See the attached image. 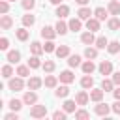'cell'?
<instances>
[{"label":"cell","instance_id":"1","mask_svg":"<svg viewBox=\"0 0 120 120\" xmlns=\"http://www.w3.org/2000/svg\"><path fill=\"white\" fill-rule=\"evenodd\" d=\"M22 79H24V77H21V75H17L15 79H8V88L13 90V92L22 90V88H24V81H22Z\"/></svg>","mask_w":120,"mask_h":120},{"label":"cell","instance_id":"2","mask_svg":"<svg viewBox=\"0 0 120 120\" xmlns=\"http://www.w3.org/2000/svg\"><path fill=\"white\" fill-rule=\"evenodd\" d=\"M30 116L32 118H45L47 116V105H34L30 109Z\"/></svg>","mask_w":120,"mask_h":120},{"label":"cell","instance_id":"3","mask_svg":"<svg viewBox=\"0 0 120 120\" xmlns=\"http://www.w3.org/2000/svg\"><path fill=\"white\" fill-rule=\"evenodd\" d=\"M98 69H99L101 75H111V73H112V64H111L109 60H103V62L98 66Z\"/></svg>","mask_w":120,"mask_h":120},{"label":"cell","instance_id":"4","mask_svg":"<svg viewBox=\"0 0 120 120\" xmlns=\"http://www.w3.org/2000/svg\"><path fill=\"white\" fill-rule=\"evenodd\" d=\"M103 94H105L103 88H92V90H90V99L96 101V103H99V101L103 99Z\"/></svg>","mask_w":120,"mask_h":120},{"label":"cell","instance_id":"5","mask_svg":"<svg viewBox=\"0 0 120 120\" xmlns=\"http://www.w3.org/2000/svg\"><path fill=\"white\" fill-rule=\"evenodd\" d=\"M22 101H24V105H36V101H38V94H36L34 90H30V92H26V94L22 96Z\"/></svg>","mask_w":120,"mask_h":120},{"label":"cell","instance_id":"6","mask_svg":"<svg viewBox=\"0 0 120 120\" xmlns=\"http://www.w3.org/2000/svg\"><path fill=\"white\" fill-rule=\"evenodd\" d=\"M109 111H111V107H109L107 103H101V101L94 107V112H96V114H99V116H107V114H109Z\"/></svg>","mask_w":120,"mask_h":120},{"label":"cell","instance_id":"7","mask_svg":"<svg viewBox=\"0 0 120 120\" xmlns=\"http://www.w3.org/2000/svg\"><path fill=\"white\" fill-rule=\"evenodd\" d=\"M56 34H58V32H56V28H52V26H43V28H41V36H43L45 39H54Z\"/></svg>","mask_w":120,"mask_h":120},{"label":"cell","instance_id":"8","mask_svg":"<svg viewBox=\"0 0 120 120\" xmlns=\"http://www.w3.org/2000/svg\"><path fill=\"white\" fill-rule=\"evenodd\" d=\"M81 68H82V73H84V75H92V73H94V69H96V64L88 58L86 62H82V64H81Z\"/></svg>","mask_w":120,"mask_h":120},{"label":"cell","instance_id":"9","mask_svg":"<svg viewBox=\"0 0 120 120\" xmlns=\"http://www.w3.org/2000/svg\"><path fill=\"white\" fill-rule=\"evenodd\" d=\"M77 17H79L81 21H88V19L92 17V11H90V8H86V6H81V9L77 11Z\"/></svg>","mask_w":120,"mask_h":120},{"label":"cell","instance_id":"10","mask_svg":"<svg viewBox=\"0 0 120 120\" xmlns=\"http://www.w3.org/2000/svg\"><path fill=\"white\" fill-rule=\"evenodd\" d=\"M0 26H2L4 30H9V28L13 26V19H11L9 15H6V13H4V15L0 17Z\"/></svg>","mask_w":120,"mask_h":120},{"label":"cell","instance_id":"11","mask_svg":"<svg viewBox=\"0 0 120 120\" xmlns=\"http://www.w3.org/2000/svg\"><path fill=\"white\" fill-rule=\"evenodd\" d=\"M73 81H75V75H73L69 69H66V71H62V73H60V82L69 84V82H73Z\"/></svg>","mask_w":120,"mask_h":120},{"label":"cell","instance_id":"12","mask_svg":"<svg viewBox=\"0 0 120 120\" xmlns=\"http://www.w3.org/2000/svg\"><path fill=\"white\" fill-rule=\"evenodd\" d=\"M41 84H43V81H41L39 77H30V79H28V82H26V86H28L30 90H38Z\"/></svg>","mask_w":120,"mask_h":120},{"label":"cell","instance_id":"13","mask_svg":"<svg viewBox=\"0 0 120 120\" xmlns=\"http://www.w3.org/2000/svg\"><path fill=\"white\" fill-rule=\"evenodd\" d=\"M54 96H56V98H68V96H69V86L64 82L62 86H58V88L54 90Z\"/></svg>","mask_w":120,"mask_h":120},{"label":"cell","instance_id":"14","mask_svg":"<svg viewBox=\"0 0 120 120\" xmlns=\"http://www.w3.org/2000/svg\"><path fill=\"white\" fill-rule=\"evenodd\" d=\"M68 26H69V30H71V32H79V30H81V26H82V22H81V19H79V17H77V19L73 17V19H69Z\"/></svg>","mask_w":120,"mask_h":120},{"label":"cell","instance_id":"15","mask_svg":"<svg viewBox=\"0 0 120 120\" xmlns=\"http://www.w3.org/2000/svg\"><path fill=\"white\" fill-rule=\"evenodd\" d=\"M86 28H88L90 32H96V30H99V19H96V17H90V19L86 21Z\"/></svg>","mask_w":120,"mask_h":120},{"label":"cell","instance_id":"16","mask_svg":"<svg viewBox=\"0 0 120 120\" xmlns=\"http://www.w3.org/2000/svg\"><path fill=\"white\" fill-rule=\"evenodd\" d=\"M81 41L84 43V45H92V43H96V38H94V32H84L82 36H81Z\"/></svg>","mask_w":120,"mask_h":120},{"label":"cell","instance_id":"17","mask_svg":"<svg viewBox=\"0 0 120 120\" xmlns=\"http://www.w3.org/2000/svg\"><path fill=\"white\" fill-rule=\"evenodd\" d=\"M30 52L39 56L41 52H45V49H43V45H41L39 41H32V43H30Z\"/></svg>","mask_w":120,"mask_h":120},{"label":"cell","instance_id":"18","mask_svg":"<svg viewBox=\"0 0 120 120\" xmlns=\"http://www.w3.org/2000/svg\"><path fill=\"white\" fill-rule=\"evenodd\" d=\"M54 54H56L58 58H68V56H69V47H68V45H60V47H56Z\"/></svg>","mask_w":120,"mask_h":120},{"label":"cell","instance_id":"19","mask_svg":"<svg viewBox=\"0 0 120 120\" xmlns=\"http://www.w3.org/2000/svg\"><path fill=\"white\" fill-rule=\"evenodd\" d=\"M88 99H90V94H86L84 90H81V92L75 96V101H77L79 105H86V103H88Z\"/></svg>","mask_w":120,"mask_h":120},{"label":"cell","instance_id":"20","mask_svg":"<svg viewBox=\"0 0 120 120\" xmlns=\"http://www.w3.org/2000/svg\"><path fill=\"white\" fill-rule=\"evenodd\" d=\"M107 9H109L111 15H120V2H118V0H111Z\"/></svg>","mask_w":120,"mask_h":120},{"label":"cell","instance_id":"21","mask_svg":"<svg viewBox=\"0 0 120 120\" xmlns=\"http://www.w3.org/2000/svg\"><path fill=\"white\" fill-rule=\"evenodd\" d=\"M28 66H30L32 69H38V68H41L43 64H41V60H39V56H38V54H32V56L28 58Z\"/></svg>","mask_w":120,"mask_h":120},{"label":"cell","instance_id":"22","mask_svg":"<svg viewBox=\"0 0 120 120\" xmlns=\"http://www.w3.org/2000/svg\"><path fill=\"white\" fill-rule=\"evenodd\" d=\"M54 28H56V32H58L60 36H64V34H68V30H69V26H68V24H66L64 21H60V19H58V22L54 24Z\"/></svg>","mask_w":120,"mask_h":120},{"label":"cell","instance_id":"23","mask_svg":"<svg viewBox=\"0 0 120 120\" xmlns=\"http://www.w3.org/2000/svg\"><path fill=\"white\" fill-rule=\"evenodd\" d=\"M43 84H45L47 88H56V84H58V79H56L54 75H47V77H45V81H43Z\"/></svg>","mask_w":120,"mask_h":120},{"label":"cell","instance_id":"24","mask_svg":"<svg viewBox=\"0 0 120 120\" xmlns=\"http://www.w3.org/2000/svg\"><path fill=\"white\" fill-rule=\"evenodd\" d=\"M77 105H79L77 101H71V99H66L62 107H64V111H66V112H75V109H77Z\"/></svg>","mask_w":120,"mask_h":120},{"label":"cell","instance_id":"25","mask_svg":"<svg viewBox=\"0 0 120 120\" xmlns=\"http://www.w3.org/2000/svg\"><path fill=\"white\" fill-rule=\"evenodd\" d=\"M56 15H58V19L68 17V15H69V8H68V6H64V4H60V6L56 8Z\"/></svg>","mask_w":120,"mask_h":120},{"label":"cell","instance_id":"26","mask_svg":"<svg viewBox=\"0 0 120 120\" xmlns=\"http://www.w3.org/2000/svg\"><path fill=\"white\" fill-rule=\"evenodd\" d=\"M107 13H109V9H105V8H96V9H94L96 19H99V21H105V19H107Z\"/></svg>","mask_w":120,"mask_h":120},{"label":"cell","instance_id":"27","mask_svg":"<svg viewBox=\"0 0 120 120\" xmlns=\"http://www.w3.org/2000/svg\"><path fill=\"white\" fill-rule=\"evenodd\" d=\"M19 60H21V52L19 51H9L8 52V62L9 64H17Z\"/></svg>","mask_w":120,"mask_h":120},{"label":"cell","instance_id":"28","mask_svg":"<svg viewBox=\"0 0 120 120\" xmlns=\"http://www.w3.org/2000/svg\"><path fill=\"white\" fill-rule=\"evenodd\" d=\"M68 64H69V68L81 66V56H79V54H69V56H68Z\"/></svg>","mask_w":120,"mask_h":120},{"label":"cell","instance_id":"29","mask_svg":"<svg viewBox=\"0 0 120 120\" xmlns=\"http://www.w3.org/2000/svg\"><path fill=\"white\" fill-rule=\"evenodd\" d=\"M81 86L86 88V90L92 88V86H94V79H92V75H84V77L81 79Z\"/></svg>","mask_w":120,"mask_h":120},{"label":"cell","instance_id":"30","mask_svg":"<svg viewBox=\"0 0 120 120\" xmlns=\"http://www.w3.org/2000/svg\"><path fill=\"white\" fill-rule=\"evenodd\" d=\"M114 82H112V79H105L103 77V81H101V88L105 90V92H111V90H114Z\"/></svg>","mask_w":120,"mask_h":120},{"label":"cell","instance_id":"31","mask_svg":"<svg viewBox=\"0 0 120 120\" xmlns=\"http://www.w3.org/2000/svg\"><path fill=\"white\" fill-rule=\"evenodd\" d=\"M15 36H17L19 41H26V39H28V30H26V26H24V28H19V30L15 32Z\"/></svg>","mask_w":120,"mask_h":120},{"label":"cell","instance_id":"32","mask_svg":"<svg viewBox=\"0 0 120 120\" xmlns=\"http://www.w3.org/2000/svg\"><path fill=\"white\" fill-rule=\"evenodd\" d=\"M107 45H109V39H107L105 36L96 38V47H98V49H107Z\"/></svg>","mask_w":120,"mask_h":120},{"label":"cell","instance_id":"33","mask_svg":"<svg viewBox=\"0 0 120 120\" xmlns=\"http://www.w3.org/2000/svg\"><path fill=\"white\" fill-rule=\"evenodd\" d=\"M107 51H109L111 54H116V52H120V43H118V41H109V45H107Z\"/></svg>","mask_w":120,"mask_h":120},{"label":"cell","instance_id":"34","mask_svg":"<svg viewBox=\"0 0 120 120\" xmlns=\"http://www.w3.org/2000/svg\"><path fill=\"white\" fill-rule=\"evenodd\" d=\"M34 22H36V17H34V15H30V13L22 15V24H24L26 28H28V26H32Z\"/></svg>","mask_w":120,"mask_h":120},{"label":"cell","instance_id":"35","mask_svg":"<svg viewBox=\"0 0 120 120\" xmlns=\"http://www.w3.org/2000/svg\"><path fill=\"white\" fill-rule=\"evenodd\" d=\"M107 26H109V30H118V28H120V19H118V17H112V19H109Z\"/></svg>","mask_w":120,"mask_h":120},{"label":"cell","instance_id":"36","mask_svg":"<svg viewBox=\"0 0 120 120\" xmlns=\"http://www.w3.org/2000/svg\"><path fill=\"white\" fill-rule=\"evenodd\" d=\"M11 75H13V68H11L9 64L2 66V77H4V79H11Z\"/></svg>","mask_w":120,"mask_h":120},{"label":"cell","instance_id":"37","mask_svg":"<svg viewBox=\"0 0 120 120\" xmlns=\"http://www.w3.org/2000/svg\"><path fill=\"white\" fill-rule=\"evenodd\" d=\"M84 56L90 58V60L96 58V56H98V47H96V49H94V47H86V49H84Z\"/></svg>","mask_w":120,"mask_h":120},{"label":"cell","instance_id":"38","mask_svg":"<svg viewBox=\"0 0 120 120\" xmlns=\"http://www.w3.org/2000/svg\"><path fill=\"white\" fill-rule=\"evenodd\" d=\"M30 66H19L17 68V75H21V77H28L30 75Z\"/></svg>","mask_w":120,"mask_h":120},{"label":"cell","instance_id":"39","mask_svg":"<svg viewBox=\"0 0 120 120\" xmlns=\"http://www.w3.org/2000/svg\"><path fill=\"white\" fill-rule=\"evenodd\" d=\"M43 49H45V52H54V51H56L54 41H52V39H47V41H45V45H43Z\"/></svg>","mask_w":120,"mask_h":120},{"label":"cell","instance_id":"40","mask_svg":"<svg viewBox=\"0 0 120 120\" xmlns=\"http://www.w3.org/2000/svg\"><path fill=\"white\" fill-rule=\"evenodd\" d=\"M22 103H24V101H19V99H11V101H9V109H11V111H21Z\"/></svg>","mask_w":120,"mask_h":120},{"label":"cell","instance_id":"41","mask_svg":"<svg viewBox=\"0 0 120 120\" xmlns=\"http://www.w3.org/2000/svg\"><path fill=\"white\" fill-rule=\"evenodd\" d=\"M75 118L77 120H86V118H90V114H88V111L81 109V111H75Z\"/></svg>","mask_w":120,"mask_h":120},{"label":"cell","instance_id":"42","mask_svg":"<svg viewBox=\"0 0 120 120\" xmlns=\"http://www.w3.org/2000/svg\"><path fill=\"white\" fill-rule=\"evenodd\" d=\"M41 68H43V69H45V71H47V73H51V71H52V69H54V62H52V60H45V62H43V66H41Z\"/></svg>","mask_w":120,"mask_h":120},{"label":"cell","instance_id":"43","mask_svg":"<svg viewBox=\"0 0 120 120\" xmlns=\"http://www.w3.org/2000/svg\"><path fill=\"white\" fill-rule=\"evenodd\" d=\"M66 114H68L66 111H54V112H52V120H64Z\"/></svg>","mask_w":120,"mask_h":120},{"label":"cell","instance_id":"44","mask_svg":"<svg viewBox=\"0 0 120 120\" xmlns=\"http://www.w3.org/2000/svg\"><path fill=\"white\" fill-rule=\"evenodd\" d=\"M9 0H0V13H8L9 11Z\"/></svg>","mask_w":120,"mask_h":120},{"label":"cell","instance_id":"45","mask_svg":"<svg viewBox=\"0 0 120 120\" xmlns=\"http://www.w3.org/2000/svg\"><path fill=\"white\" fill-rule=\"evenodd\" d=\"M21 6H22L24 9H32V8L36 6V0H22V2H21Z\"/></svg>","mask_w":120,"mask_h":120},{"label":"cell","instance_id":"46","mask_svg":"<svg viewBox=\"0 0 120 120\" xmlns=\"http://www.w3.org/2000/svg\"><path fill=\"white\" fill-rule=\"evenodd\" d=\"M8 47H9V39H8V38H2V39H0V49L6 51Z\"/></svg>","mask_w":120,"mask_h":120},{"label":"cell","instance_id":"47","mask_svg":"<svg viewBox=\"0 0 120 120\" xmlns=\"http://www.w3.org/2000/svg\"><path fill=\"white\" fill-rule=\"evenodd\" d=\"M4 120H19V116H17V111H13V112L6 114V116H4Z\"/></svg>","mask_w":120,"mask_h":120},{"label":"cell","instance_id":"48","mask_svg":"<svg viewBox=\"0 0 120 120\" xmlns=\"http://www.w3.org/2000/svg\"><path fill=\"white\" fill-rule=\"evenodd\" d=\"M112 82H114L116 86H120V71H116V73H112Z\"/></svg>","mask_w":120,"mask_h":120},{"label":"cell","instance_id":"49","mask_svg":"<svg viewBox=\"0 0 120 120\" xmlns=\"http://www.w3.org/2000/svg\"><path fill=\"white\" fill-rule=\"evenodd\" d=\"M112 111H114L116 114H120V99H116V101L112 103Z\"/></svg>","mask_w":120,"mask_h":120},{"label":"cell","instance_id":"50","mask_svg":"<svg viewBox=\"0 0 120 120\" xmlns=\"http://www.w3.org/2000/svg\"><path fill=\"white\" fill-rule=\"evenodd\" d=\"M112 96H114V99H120V86L112 90Z\"/></svg>","mask_w":120,"mask_h":120},{"label":"cell","instance_id":"51","mask_svg":"<svg viewBox=\"0 0 120 120\" xmlns=\"http://www.w3.org/2000/svg\"><path fill=\"white\" fill-rule=\"evenodd\" d=\"M75 2H77V4H79V6H86V4H88V2H90V0H75Z\"/></svg>","mask_w":120,"mask_h":120},{"label":"cell","instance_id":"52","mask_svg":"<svg viewBox=\"0 0 120 120\" xmlns=\"http://www.w3.org/2000/svg\"><path fill=\"white\" fill-rule=\"evenodd\" d=\"M49 2H51V4H54V6H60V4H62V0H49Z\"/></svg>","mask_w":120,"mask_h":120},{"label":"cell","instance_id":"53","mask_svg":"<svg viewBox=\"0 0 120 120\" xmlns=\"http://www.w3.org/2000/svg\"><path fill=\"white\" fill-rule=\"evenodd\" d=\"M9 2H15V0H9Z\"/></svg>","mask_w":120,"mask_h":120}]
</instances>
